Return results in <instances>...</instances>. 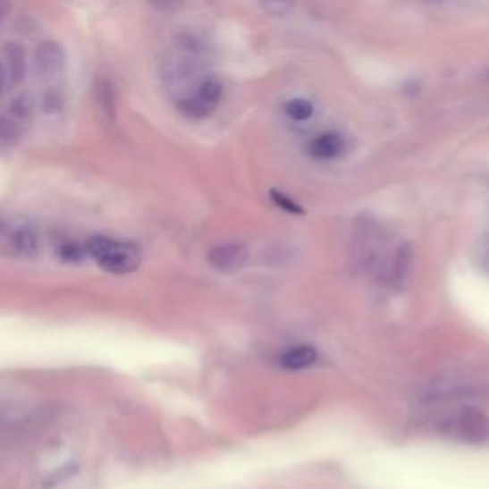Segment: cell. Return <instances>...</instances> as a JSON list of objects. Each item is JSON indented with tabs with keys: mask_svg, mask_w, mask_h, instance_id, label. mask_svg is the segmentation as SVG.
<instances>
[{
	"mask_svg": "<svg viewBox=\"0 0 489 489\" xmlns=\"http://www.w3.org/2000/svg\"><path fill=\"white\" fill-rule=\"evenodd\" d=\"M85 250L97 266L114 275H129L142 264V250H139L138 245L114 240V237H92Z\"/></svg>",
	"mask_w": 489,
	"mask_h": 489,
	"instance_id": "1",
	"label": "cell"
},
{
	"mask_svg": "<svg viewBox=\"0 0 489 489\" xmlns=\"http://www.w3.org/2000/svg\"><path fill=\"white\" fill-rule=\"evenodd\" d=\"M0 240L21 257H35L40 249V235L30 220L0 216Z\"/></svg>",
	"mask_w": 489,
	"mask_h": 489,
	"instance_id": "2",
	"label": "cell"
},
{
	"mask_svg": "<svg viewBox=\"0 0 489 489\" xmlns=\"http://www.w3.org/2000/svg\"><path fill=\"white\" fill-rule=\"evenodd\" d=\"M413 266H415L413 249L408 243H401L383 257L376 270H379V277L383 283L394 289H403L411 282Z\"/></svg>",
	"mask_w": 489,
	"mask_h": 489,
	"instance_id": "3",
	"label": "cell"
},
{
	"mask_svg": "<svg viewBox=\"0 0 489 489\" xmlns=\"http://www.w3.org/2000/svg\"><path fill=\"white\" fill-rule=\"evenodd\" d=\"M451 430L459 438L480 443L489 438V418L482 411L468 408L453 417Z\"/></svg>",
	"mask_w": 489,
	"mask_h": 489,
	"instance_id": "4",
	"label": "cell"
},
{
	"mask_svg": "<svg viewBox=\"0 0 489 489\" xmlns=\"http://www.w3.org/2000/svg\"><path fill=\"white\" fill-rule=\"evenodd\" d=\"M208 264L222 274H233L240 272L247 260H249V250L243 243H222L208 250Z\"/></svg>",
	"mask_w": 489,
	"mask_h": 489,
	"instance_id": "5",
	"label": "cell"
},
{
	"mask_svg": "<svg viewBox=\"0 0 489 489\" xmlns=\"http://www.w3.org/2000/svg\"><path fill=\"white\" fill-rule=\"evenodd\" d=\"M33 65L35 72L40 77H55L63 72L65 67V50L60 43H54V40H45L40 43L33 54Z\"/></svg>",
	"mask_w": 489,
	"mask_h": 489,
	"instance_id": "6",
	"label": "cell"
},
{
	"mask_svg": "<svg viewBox=\"0 0 489 489\" xmlns=\"http://www.w3.org/2000/svg\"><path fill=\"white\" fill-rule=\"evenodd\" d=\"M4 60H6V75H8V87L20 85L27 73V54L25 48L20 43H8L4 46Z\"/></svg>",
	"mask_w": 489,
	"mask_h": 489,
	"instance_id": "7",
	"label": "cell"
},
{
	"mask_svg": "<svg viewBox=\"0 0 489 489\" xmlns=\"http://www.w3.org/2000/svg\"><path fill=\"white\" fill-rule=\"evenodd\" d=\"M342 149H344V138L337 132L319 134L308 146L310 156L316 159H334L341 156Z\"/></svg>",
	"mask_w": 489,
	"mask_h": 489,
	"instance_id": "8",
	"label": "cell"
},
{
	"mask_svg": "<svg viewBox=\"0 0 489 489\" xmlns=\"http://www.w3.org/2000/svg\"><path fill=\"white\" fill-rule=\"evenodd\" d=\"M317 350L312 346H295L289 348L287 352L282 354L279 358V363H282V367L287 371H304L312 366H316L317 361Z\"/></svg>",
	"mask_w": 489,
	"mask_h": 489,
	"instance_id": "9",
	"label": "cell"
},
{
	"mask_svg": "<svg viewBox=\"0 0 489 489\" xmlns=\"http://www.w3.org/2000/svg\"><path fill=\"white\" fill-rule=\"evenodd\" d=\"M94 97H96L97 109L102 111V115L107 121H115L117 100H115V89H114V85H111V80H107V79L96 80Z\"/></svg>",
	"mask_w": 489,
	"mask_h": 489,
	"instance_id": "10",
	"label": "cell"
},
{
	"mask_svg": "<svg viewBox=\"0 0 489 489\" xmlns=\"http://www.w3.org/2000/svg\"><path fill=\"white\" fill-rule=\"evenodd\" d=\"M23 132H25L23 122L13 119L10 114L0 115V153L16 148L20 144V139L23 138Z\"/></svg>",
	"mask_w": 489,
	"mask_h": 489,
	"instance_id": "11",
	"label": "cell"
},
{
	"mask_svg": "<svg viewBox=\"0 0 489 489\" xmlns=\"http://www.w3.org/2000/svg\"><path fill=\"white\" fill-rule=\"evenodd\" d=\"M178 111L184 117L191 119V121H203L207 119L208 115L213 114L215 107L208 105L207 102H203L199 96L195 94H190V96H184L178 100Z\"/></svg>",
	"mask_w": 489,
	"mask_h": 489,
	"instance_id": "12",
	"label": "cell"
},
{
	"mask_svg": "<svg viewBox=\"0 0 489 489\" xmlns=\"http://www.w3.org/2000/svg\"><path fill=\"white\" fill-rule=\"evenodd\" d=\"M222 92L223 89L216 79H203L198 89H195V96H199L203 102L213 107H216V104L222 100Z\"/></svg>",
	"mask_w": 489,
	"mask_h": 489,
	"instance_id": "13",
	"label": "cell"
},
{
	"mask_svg": "<svg viewBox=\"0 0 489 489\" xmlns=\"http://www.w3.org/2000/svg\"><path fill=\"white\" fill-rule=\"evenodd\" d=\"M33 111H35V104L27 94H20L18 97H13L10 104V115L23 124L33 119Z\"/></svg>",
	"mask_w": 489,
	"mask_h": 489,
	"instance_id": "14",
	"label": "cell"
},
{
	"mask_svg": "<svg viewBox=\"0 0 489 489\" xmlns=\"http://www.w3.org/2000/svg\"><path fill=\"white\" fill-rule=\"evenodd\" d=\"M285 114L297 122L308 121L314 115V105L308 100H302V97H297V100H291L285 105Z\"/></svg>",
	"mask_w": 489,
	"mask_h": 489,
	"instance_id": "15",
	"label": "cell"
},
{
	"mask_svg": "<svg viewBox=\"0 0 489 489\" xmlns=\"http://www.w3.org/2000/svg\"><path fill=\"white\" fill-rule=\"evenodd\" d=\"M63 109V96L60 90H48L43 97V111L45 114H60Z\"/></svg>",
	"mask_w": 489,
	"mask_h": 489,
	"instance_id": "16",
	"label": "cell"
},
{
	"mask_svg": "<svg viewBox=\"0 0 489 489\" xmlns=\"http://www.w3.org/2000/svg\"><path fill=\"white\" fill-rule=\"evenodd\" d=\"M272 199H274V203H275L279 208H283V211H287V213H291V215H302L300 205L295 203L292 199H289L287 195H283V193H279V191L274 190V191H272Z\"/></svg>",
	"mask_w": 489,
	"mask_h": 489,
	"instance_id": "17",
	"label": "cell"
},
{
	"mask_svg": "<svg viewBox=\"0 0 489 489\" xmlns=\"http://www.w3.org/2000/svg\"><path fill=\"white\" fill-rule=\"evenodd\" d=\"M260 3L272 13H285L292 6V0H260Z\"/></svg>",
	"mask_w": 489,
	"mask_h": 489,
	"instance_id": "18",
	"label": "cell"
},
{
	"mask_svg": "<svg viewBox=\"0 0 489 489\" xmlns=\"http://www.w3.org/2000/svg\"><path fill=\"white\" fill-rule=\"evenodd\" d=\"M149 3L161 12H176L181 4H184V0H149Z\"/></svg>",
	"mask_w": 489,
	"mask_h": 489,
	"instance_id": "19",
	"label": "cell"
},
{
	"mask_svg": "<svg viewBox=\"0 0 489 489\" xmlns=\"http://www.w3.org/2000/svg\"><path fill=\"white\" fill-rule=\"evenodd\" d=\"M6 87H8V75H6V69H4V65L0 63V94L4 92V89H6Z\"/></svg>",
	"mask_w": 489,
	"mask_h": 489,
	"instance_id": "20",
	"label": "cell"
},
{
	"mask_svg": "<svg viewBox=\"0 0 489 489\" xmlns=\"http://www.w3.org/2000/svg\"><path fill=\"white\" fill-rule=\"evenodd\" d=\"M8 12H10V3H8V0H0V20H4Z\"/></svg>",
	"mask_w": 489,
	"mask_h": 489,
	"instance_id": "21",
	"label": "cell"
}]
</instances>
